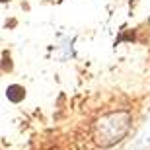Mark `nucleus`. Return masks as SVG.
<instances>
[{
	"instance_id": "obj_2",
	"label": "nucleus",
	"mask_w": 150,
	"mask_h": 150,
	"mask_svg": "<svg viewBox=\"0 0 150 150\" xmlns=\"http://www.w3.org/2000/svg\"><path fill=\"white\" fill-rule=\"evenodd\" d=\"M6 96H8V100H12V101H20L23 98V88L22 86H10V88L6 90Z\"/></svg>"
},
{
	"instance_id": "obj_1",
	"label": "nucleus",
	"mask_w": 150,
	"mask_h": 150,
	"mask_svg": "<svg viewBox=\"0 0 150 150\" xmlns=\"http://www.w3.org/2000/svg\"><path fill=\"white\" fill-rule=\"evenodd\" d=\"M129 121L131 117L125 111H117L103 115L101 119H98L94 127V139L98 144L101 146H111L117 140H121L125 137V133L129 131Z\"/></svg>"
}]
</instances>
